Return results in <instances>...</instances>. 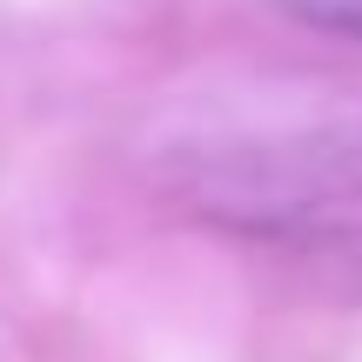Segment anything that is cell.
<instances>
[{"label":"cell","mask_w":362,"mask_h":362,"mask_svg":"<svg viewBox=\"0 0 362 362\" xmlns=\"http://www.w3.org/2000/svg\"><path fill=\"white\" fill-rule=\"evenodd\" d=\"M296 21L322 27V34H342V40H362V0H282Z\"/></svg>","instance_id":"cell-1"},{"label":"cell","mask_w":362,"mask_h":362,"mask_svg":"<svg viewBox=\"0 0 362 362\" xmlns=\"http://www.w3.org/2000/svg\"><path fill=\"white\" fill-rule=\"evenodd\" d=\"M336 155H342V161H362V128L342 134V141H336Z\"/></svg>","instance_id":"cell-2"}]
</instances>
